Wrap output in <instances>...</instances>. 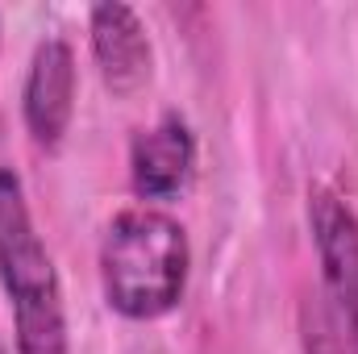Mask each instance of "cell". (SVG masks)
Wrapping results in <instances>:
<instances>
[{"label":"cell","instance_id":"obj_7","mask_svg":"<svg viewBox=\"0 0 358 354\" xmlns=\"http://www.w3.org/2000/svg\"><path fill=\"white\" fill-rule=\"evenodd\" d=\"M0 354H4V351H0Z\"/></svg>","mask_w":358,"mask_h":354},{"label":"cell","instance_id":"obj_2","mask_svg":"<svg viewBox=\"0 0 358 354\" xmlns=\"http://www.w3.org/2000/svg\"><path fill=\"white\" fill-rule=\"evenodd\" d=\"M0 288L13 313L17 354H71L63 283L13 167H0Z\"/></svg>","mask_w":358,"mask_h":354},{"label":"cell","instance_id":"obj_1","mask_svg":"<svg viewBox=\"0 0 358 354\" xmlns=\"http://www.w3.org/2000/svg\"><path fill=\"white\" fill-rule=\"evenodd\" d=\"M192 271L187 229L155 204L121 208L100 242V288L125 321H159L183 300Z\"/></svg>","mask_w":358,"mask_h":354},{"label":"cell","instance_id":"obj_5","mask_svg":"<svg viewBox=\"0 0 358 354\" xmlns=\"http://www.w3.org/2000/svg\"><path fill=\"white\" fill-rule=\"evenodd\" d=\"M88 42L92 59L100 67L104 88L117 96H134L146 88L150 67H155V46L146 34V21L138 17V8L121 4V0H100L88 8Z\"/></svg>","mask_w":358,"mask_h":354},{"label":"cell","instance_id":"obj_3","mask_svg":"<svg viewBox=\"0 0 358 354\" xmlns=\"http://www.w3.org/2000/svg\"><path fill=\"white\" fill-rule=\"evenodd\" d=\"M308 229L321 259L325 296L358 354V213L325 183L308 187Z\"/></svg>","mask_w":358,"mask_h":354},{"label":"cell","instance_id":"obj_4","mask_svg":"<svg viewBox=\"0 0 358 354\" xmlns=\"http://www.w3.org/2000/svg\"><path fill=\"white\" fill-rule=\"evenodd\" d=\"M76 50L67 38H42L34 46L25 88H21V117L29 138L42 150H55L76 117Z\"/></svg>","mask_w":358,"mask_h":354},{"label":"cell","instance_id":"obj_6","mask_svg":"<svg viewBox=\"0 0 358 354\" xmlns=\"http://www.w3.org/2000/svg\"><path fill=\"white\" fill-rule=\"evenodd\" d=\"M196 176V134L179 113H163L129 142V187L142 204L171 200Z\"/></svg>","mask_w":358,"mask_h":354}]
</instances>
